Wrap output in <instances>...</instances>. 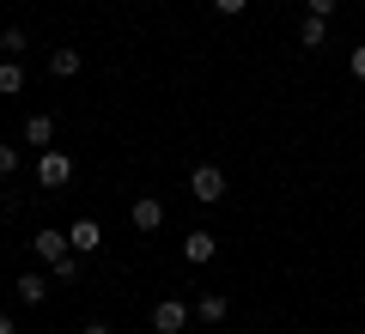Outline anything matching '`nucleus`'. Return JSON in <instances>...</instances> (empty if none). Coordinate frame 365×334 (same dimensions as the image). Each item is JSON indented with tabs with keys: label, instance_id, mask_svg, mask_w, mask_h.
Segmentation results:
<instances>
[{
	"label": "nucleus",
	"instance_id": "obj_1",
	"mask_svg": "<svg viewBox=\"0 0 365 334\" xmlns=\"http://www.w3.org/2000/svg\"><path fill=\"white\" fill-rule=\"evenodd\" d=\"M189 194H195L201 207H220L225 201V170L220 165H195L189 170Z\"/></svg>",
	"mask_w": 365,
	"mask_h": 334
},
{
	"label": "nucleus",
	"instance_id": "obj_2",
	"mask_svg": "<svg viewBox=\"0 0 365 334\" xmlns=\"http://www.w3.org/2000/svg\"><path fill=\"white\" fill-rule=\"evenodd\" d=\"M37 182H43V189H67V182H73V158H67L61 146L37 152Z\"/></svg>",
	"mask_w": 365,
	"mask_h": 334
},
{
	"label": "nucleus",
	"instance_id": "obj_3",
	"mask_svg": "<svg viewBox=\"0 0 365 334\" xmlns=\"http://www.w3.org/2000/svg\"><path fill=\"white\" fill-rule=\"evenodd\" d=\"M195 316V304H182V298H158L153 304V334H182Z\"/></svg>",
	"mask_w": 365,
	"mask_h": 334
},
{
	"label": "nucleus",
	"instance_id": "obj_4",
	"mask_svg": "<svg viewBox=\"0 0 365 334\" xmlns=\"http://www.w3.org/2000/svg\"><path fill=\"white\" fill-rule=\"evenodd\" d=\"M31 249H37V261H43V268H61V261L73 256V244H67V231H55V225H43V231L31 237Z\"/></svg>",
	"mask_w": 365,
	"mask_h": 334
},
{
	"label": "nucleus",
	"instance_id": "obj_5",
	"mask_svg": "<svg viewBox=\"0 0 365 334\" xmlns=\"http://www.w3.org/2000/svg\"><path fill=\"white\" fill-rule=\"evenodd\" d=\"M128 225H134V231H165V201H158V194H134Z\"/></svg>",
	"mask_w": 365,
	"mask_h": 334
},
{
	"label": "nucleus",
	"instance_id": "obj_6",
	"mask_svg": "<svg viewBox=\"0 0 365 334\" xmlns=\"http://www.w3.org/2000/svg\"><path fill=\"white\" fill-rule=\"evenodd\" d=\"M225 316H232V298H225V292H201L195 298V322H201V328H220Z\"/></svg>",
	"mask_w": 365,
	"mask_h": 334
},
{
	"label": "nucleus",
	"instance_id": "obj_7",
	"mask_svg": "<svg viewBox=\"0 0 365 334\" xmlns=\"http://www.w3.org/2000/svg\"><path fill=\"white\" fill-rule=\"evenodd\" d=\"M67 244H73V256H91V249L104 244V231H98V219H73V225H67Z\"/></svg>",
	"mask_w": 365,
	"mask_h": 334
},
{
	"label": "nucleus",
	"instance_id": "obj_8",
	"mask_svg": "<svg viewBox=\"0 0 365 334\" xmlns=\"http://www.w3.org/2000/svg\"><path fill=\"white\" fill-rule=\"evenodd\" d=\"M213 256H220V237H213V231H189V237H182V261H195V268H201V261H213Z\"/></svg>",
	"mask_w": 365,
	"mask_h": 334
},
{
	"label": "nucleus",
	"instance_id": "obj_9",
	"mask_svg": "<svg viewBox=\"0 0 365 334\" xmlns=\"http://www.w3.org/2000/svg\"><path fill=\"white\" fill-rule=\"evenodd\" d=\"M25 146H37V152H49L55 146V116H25V134H19Z\"/></svg>",
	"mask_w": 365,
	"mask_h": 334
},
{
	"label": "nucleus",
	"instance_id": "obj_10",
	"mask_svg": "<svg viewBox=\"0 0 365 334\" xmlns=\"http://www.w3.org/2000/svg\"><path fill=\"white\" fill-rule=\"evenodd\" d=\"M13 292H19V304H43L49 298V273H19Z\"/></svg>",
	"mask_w": 365,
	"mask_h": 334
},
{
	"label": "nucleus",
	"instance_id": "obj_11",
	"mask_svg": "<svg viewBox=\"0 0 365 334\" xmlns=\"http://www.w3.org/2000/svg\"><path fill=\"white\" fill-rule=\"evenodd\" d=\"M299 43H304V49H323V43H329V19L304 13V19H299Z\"/></svg>",
	"mask_w": 365,
	"mask_h": 334
},
{
	"label": "nucleus",
	"instance_id": "obj_12",
	"mask_svg": "<svg viewBox=\"0 0 365 334\" xmlns=\"http://www.w3.org/2000/svg\"><path fill=\"white\" fill-rule=\"evenodd\" d=\"M79 67H86V55H79V49H49V73L55 79H73Z\"/></svg>",
	"mask_w": 365,
	"mask_h": 334
},
{
	"label": "nucleus",
	"instance_id": "obj_13",
	"mask_svg": "<svg viewBox=\"0 0 365 334\" xmlns=\"http://www.w3.org/2000/svg\"><path fill=\"white\" fill-rule=\"evenodd\" d=\"M19 91H25V61L6 55V61H0V98H19Z\"/></svg>",
	"mask_w": 365,
	"mask_h": 334
},
{
	"label": "nucleus",
	"instance_id": "obj_14",
	"mask_svg": "<svg viewBox=\"0 0 365 334\" xmlns=\"http://www.w3.org/2000/svg\"><path fill=\"white\" fill-rule=\"evenodd\" d=\"M49 280H61V286H79V280H86V256H67L61 268H49Z\"/></svg>",
	"mask_w": 365,
	"mask_h": 334
},
{
	"label": "nucleus",
	"instance_id": "obj_15",
	"mask_svg": "<svg viewBox=\"0 0 365 334\" xmlns=\"http://www.w3.org/2000/svg\"><path fill=\"white\" fill-rule=\"evenodd\" d=\"M0 49H6V55H13V61H19V55L31 49V37H25V31H19V25H6V31H0Z\"/></svg>",
	"mask_w": 365,
	"mask_h": 334
},
{
	"label": "nucleus",
	"instance_id": "obj_16",
	"mask_svg": "<svg viewBox=\"0 0 365 334\" xmlns=\"http://www.w3.org/2000/svg\"><path fill=\"white\" fill-rule=\"evenodd\" d=\"M0 177H19V146L0 140Z\"/></svg>",
	"mask_w": 365,
	"mask_h": 334
},
{
	"label": "nucleus",
	"instance_id": "obj_17",
	"mask_svg": "<svg viewBox=\"0 0 365 334\" xmlns=\"http://www.w3.org/2000/svg\"><path fill=\"white\" fill-rule=\"evenodd\" d=\"M335 6L341 0H304V13H317V19H335Z\"/></svg>",
	"mask_w": 365,
	"mask_h": 334
},
{
	"label": "nucleus",
	"instance_id": "obj_18",
	"mask_svg": "<svg viewBox=\"0 0 365 334\" xmlns=\"http://www.w3.org/2000/svg\"><path fill=\"white\" fill-rule=\"evenodd\" d=\"M244 6H250V0H213V13H220V19H237Z\"/></svg>",
	"mask_w": 365,
	"mask_h": 334
},
{
	"label": "nucleus",
	"instance_id": "obj_19",
	"mask_svg": "<svg viewBox=\"0 0 365 334\" xmlns=\"http://www.w3.org/2000/svg\"><path fill=\"white\" fill-rule=\"evenodd\" d=\"M353 79H359V85H365V43H359V49H353Z\"/></svg>",
	"mask_w": 365,
	"mask_h": 334
},
{
	"label": "nucleus",
	"instance_id": "obj_20",
	"mask_svg": "<svg viewBox=\"0 0 365 334\" xmlns=\"http://www.w3.org/2000/svg\"><path fill=\"white\" fill-rule=\"evenodd\" d=\"M86 334H116V328H110V322H91V328Z\"/></svg>",
	"mask_w": 365,
	"mask_h": 334
},
{
	"label": "nucleus",
	"instance_id": "obj_21",
	"mask_svg": "<svg viewBox=\"0 0 365 334\" xmlns=\"http://www.w3.org/2000/svg\"><path fill=\"white\" fill-rule=\"evenodd\" d=\"M0 334H13V316H6V310H0Z\"/></svg>",
	"mask_w": 365,
	"mask_h": 334
},
{
	"label": "nucleus",
	"instance_id": "obj_22",
	"mask_svg": "<svg viewBox=\"0 0 365 334\" xmlns=\"http://www.w3.org/2000/svg\"><path fill=\"white\" fill-rule=\"evenodd\" d=\"M0 268H6V249H0Z\"/></svg>",
	"mask_w": 365,
	"mask_h": 334
},
{
	"label": "nucleus",
	"instance_id": "obj_23",
	"mask_svg": "<svg viewBox=\"0 0 365 334\" xmlns=\"http://www.w3.org/2000/svg\"><path fill=\"white\" fill-rule=\"evenodd\" d=\"M49 334H61V328H49Z\"/></svg>",
	"mask_w": 365,
	"mask_h": 334
}]
</instances>
